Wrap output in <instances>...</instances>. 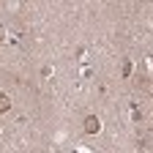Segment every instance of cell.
<instances>
[{
  "label": "cell",
  "instance_id": "2",
  "mask_svg": "<svg viewBox=\"0 0 153 153\" xmlns=\"http://www.w3.org/2000/svg\"><path fill=\"white\" fill-rule=\"evenodd\" d=\"M8 109H11V99H8L6 93H0V115H3V112H8Z\"/></svg>",
  "mask_w": 153,
  "mask_h": 153
},
{
  "label": "cell",
  "instance_id": "1",
  "mask_svg": "<svg viewBox=\"0 0 153 153\" xmlns=\"http://www.w3.org/2000/svg\"><path fill=\"white\" fill-rule=\"evenodd\" d=\"M99 128H101L99 118H96V115H88V118H85V131L88 134H99Z\"/></svg>",
  "mask_w": 153,
  "mask_h": 153
}]
</instances>
